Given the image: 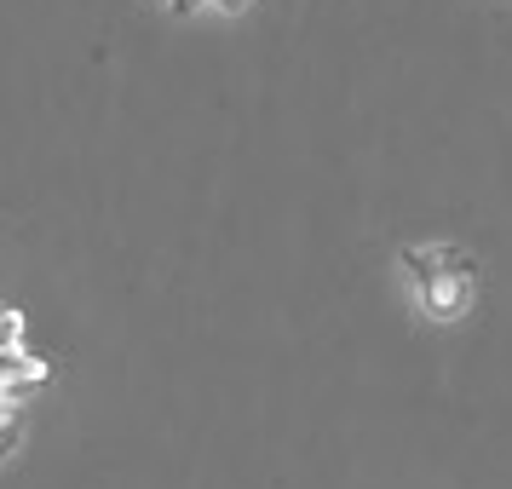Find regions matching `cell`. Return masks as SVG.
<instances>
[{
    "label": "cell",
    "mask_w": 512,
    "mask_h": 489,
    "mask_svg": "<svg viewBox=\"0 0 512 489\" xmlns=\"http://www.w3.org/2000/svg\"><path fill=\"white\" fill-rule=\"evenodd\" d=\"M397 288L426 328H461L478 311L484 271L478 254L461 242H409L397 248Z\"/></svg>",
    "instance_id": "6da1fadb"
}]
</instances>
